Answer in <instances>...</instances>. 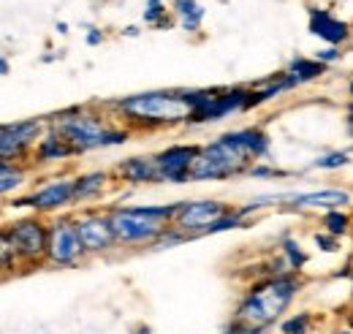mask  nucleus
<instances>
[{
	"label": "nucleus",
	"instance_id": "obj_1",
	"mask_svg": "<svg viewBox=\"0 0 353 334\" xmlns=\"http://www.w3.org/2000/svg\"><path fill=\"white\" fill-rule=\"evenodd\" d=\"M269 150V139L261 130H236L225 133L215 144L204 147L190 168L193 179H225L231 174H239L250 164V158H261Z\"/></svg>",
	"mask_w": 353,
	"mask_h": 334
},
{
	"label": "nucleus",
	"instance_id": "obj_2",
	"mask_svg": "<svg viewBox=\"0 0 353 334\" xmlns=\"http://www.w3.org/2000/svg\"><path fill=\"white\" fill-rule=\"evenodd\" d=\"M294 293H296V283H294L291 277L269 280L266 286L256 288V291L242 302L239 318H242L245 324L256 326V329H259V326H266V324H272V321L291 304Z\"/></svg>",
	"mask_w": 353,
	"mask_h": 334
},
{
	"label": "nucleus",
	"instance_id": "obj_3",
	"mask_svg": "<svg viewBox=\"0 0 353 334\" xmlns=\"http://www.w3.org/2000/svg\"><path fill=\"white\" fill-rule=\"evenodd\" d=\"M125 115L147 123H172L179 117H190V109L182 92H141L117 104Z\"/></svg>",
	"mask_w": 353,
	"mask_h": 334
},
{
	"label": "nucleus",
	"instance_id": "obj_4",
	"mask_svg": "<svg viewBox=\"0 0 353 334\" xmlns=\"http://www.w3.org/2000/svg\"><path fill=\"white\" fill-rule=\"evenodd\" d=\"M60 136L74 147V150H95V147H109V144H123L125 133L120 130H106L95 117H63L60 120Z\"/></svg>",
	"mask_w": 353,
	"mask_h": 334
},
{
	"label": "nucleus",
	"instance_id": "obj_5",
	"mask_svg": "<svg viewBox=\"0 0 353 334\" xmlns=\"http://www.w3.org/2000/svg\"><path fill=\"white\" fill-rule=\"evenodd\" d=\"M112 228H114V237L120 242H128V245H139V242H152L163 234V220L161 217H152L147 212H141L139 207L133 209H114L112 212Z\"/></svg>",
	"mask_w": 353,
	"mask_h": 334
},
{
	"label": "nucleus",
	"instance_id": "obj_6",
	"mask_svg": "<svg viewBox=\"0 0 353 334\" xmlns=\"http://www.w3.org/2000/svg\"><path fill=\"white\" fill-rule=\"evenodd\" d=\"M85 250L82 237H79V226L71 220H60L49 228V258L54 264H71L79 253Z\"/></svg>",
	"mask_w": 353,
	"mask_h": 334
},
{
	"label": "nucleus",
	"instance_id": "obj_7",
	"mask_svg": "<svg viewBox=\"0 0 353 334\" xmlns=\"http://www.w3.org/2000/svg\"><path fill=\"white\" fill-rule=\"evenodd\" d=\"M6 237L14 245V250L19 255H25V258H39L41 253L49 250V234L44 231V226L36 223V220H22V223L11 226L6 231Z\"/></svg>",
	"mask_w": 353,
	"mask_h": 334
},
{
	"label": "nucleus",
	"instance_id": "obj_8",
	"mask_svg": "<svg viewBox=\"0 0 353 334\" xmlns=\"http://www.w3.org/2000/svg\"><path fill=\"white\" fill-rule=\"evenodd\" d=\"M199 150L196 147H185V144H176L169 147L166 153H161L155 161L161 168V179H169V182H185L190 177V168L196 161Z\"/></svg>",
	"mask_w": 353,
	"mask_h": 334
},
{
	"label": "nucleus",
	"instance_id": "obj_9",
	"mask_svg": "<svg viewBox=\"0 0 353 334\" xmlns=\"http://www.w3.org/2000/svg\"><path fill=\"white\" fill-rule=\"evenodd\" d=\"M223 217V207L218 202H190L182 204L176 223L182 231H210L212 223H218Z\"/></svg>",
	"mask_w": 353,
	"mask_h": 334
},
{
	"label": "nucleus",
	"instance_id": "obj_10",
	"mask_svg": "<svg viewBox=\"0 0 353 334\" xmlns=\"http://www.w3.org/2000/svg\"><path fill=\"white\" fill-rule=\"evenodd\" d=\"M245 101H248V92H245V90H228V92H223V95L212 92L210 104L201 106L199 112H193L190 120H196V123L221 120V117H225V115L234 112V109H245Z\"/></svg>",
	"mask_w": 353,
	"mask_h": 334
},
{
	"label": "nucleus",
	"instance_id": "obj_11",
	"mask_svg": "<svg viewBox=\"0 0 353 334\" xmlns=\"http://www.w3.org/2000/svg\"><path fill=\"white\" fill-rule=\"evenodd\" d=\"M39 128H41L39 120H25V123H14V126L11 123L3 126V136H0V155H3V161H8L11 155H19L22 147H28L36 139Z\"/></svg>",
	"mask_w": 353,
	"mask_h": 334
},
{
	"label": "nucleus",
	"instance_id": "obj_12",
	"mask_svg": "<svg viewBox=\"0 0 353 334\" xmlns=\"http://www.w3.org/2000/svg\"><path fill=\"white\" fill-rule=\"evenodd\" d=\"M79 226V237H82V245L85 250H106L114 245V228H112V220L109 217H85L77 223Z\"/></svg>",
	"mask_w": 353,
	"mask_h": 334
},
{
	"label": "nucleus",
	"instance_id": "obj_13",
	"mask_svg": "<svg viewBox=\"0 0 353 334\" xmlns=\"http://www.w3.org/2000/svg\"><path fill=\"white\" fill-rule=\"evenodd\" d=\"M277 202H291L294 207H323V209H340L351 202L345 190H318V193H288L277 196Z\"/></svg>",
	"mask_w": 353,
	"mask_h": 334
},
{
	"label": "nucleus",
	"instance_id": "obj_14",
	"mask_svg": "<svg viewBox=\"0 0 353 334\" xmlns=\"http://www.w3.org/2000/svg\"><path fill=\"white\" fill-rule=\"evenodd\" d=\"M310 33L312 36H321L323 41L329 43H340L348 39V25L340 22V19H334L323 8H312L310 11Z\"/></svg>",
	"mask_w": 353,
	"mask_h": 334
},
{
	"label": "nucleus",
	"instance_id": "obj_15",
	"mask_svg": "<svg viewBox=\"0 0 353 334\" xmlns=\"http://www.w3.org/2000/svg\"><path fill=\"white\" fill-rule=\"evenodd\" d=\"M71 199H74V182L60 179V182L46 185L44 190L33 193L30 199L17 202V204H30V207H39V209H52V207H63V204H68Z\"/></svg>",
	"mask_w": 353,
	"mask_h": 334
},
{
	"label": "nucleus",
	"instance_id": "obj_16",
	"mask_svg": "<svg viewBox=\"0 0 353 334\" xmlns=\"http://www.w3.org/2000/svg\"><path fill=\"white\" fill-rule=\"evenodd\" d=\"M120 174L131 182H155L161 179V168L155 158H131L125 164H120Z\"/></svg>",
	"mask_w": 353,
	"mask_h": 334
},
{
	"label": "nucleus",
	"instance_id": "obj_17",
	"mask_svg": "<svg viewBox=\"0 0 353 334\" xmlns=\"http://www.w3.org/2000/svg\"><path fill=\"white\" fill-rule=\"evenodd\" d=\"M174 11L182 17V30H199L204 19V8L196 0H174Z\"/></svg>",
	"mask_w": 353,
	"mask_h": 334
},
{
	"label": "nucleus",
	"instance_id": "obj_18",
	"mask_svg": "<svg viewBox=\"0 0 353 334\" xmlns=\"http://www.w3.org/2000/svg\"><path fill=\"white\" fill-rule=\"evenodd\" d=\"M291 77H296V82H310V79H315V77H321L323 74V63L321 60H305V57H296L294 63H291V71H288Z\"/></svg>",
	"mask_w": 353,
	"mask_h": 334
},
{
	"label": "nucleus",
	"instance_id": "obj_19",
	"mask_svg": "<svg viewBox=\"0 0 353 334\" xmlns=\"http://www.w3.org/2000/svg\"><path fill=\"white\" fill-rule=\"evenodd\" d=\"M71 153H74V147L63 136H49V139H44V144L39 150V158L41 161H52V158H65Z\"/></svg>",
	"mask_w": 353,
	"mask_h": 334
},
{
	"label": "nucleus",
	"instance_id": "obj_20",
	"mask_svg": "<svg viewBox=\"0 0 353 334\" xmlns=\"http://www.w3.org/2000/svg\"><path fill=\"white\" fill-rule=\"evenodd\" d=\"M103 182H106V174H101V171L77 179V182H74V199H88L92 193H98V190L103 188Z\"/></svg>",
	"mask_w": 353,
	"mask_h": 334
},
{
	"label": "nucleus",
	"instance_id": "obj_21",
	"mask_svg": "<svg viewBox=\"0 0 353 334\" xmlns=\"http://www.w3.org/2000/svg\"><path fill=\"white\" fill-rule=\"evenodd\" d=\"M0 179H3V182H0V190H3V193H11L14 188L22 185V171H19V168H11L3 161V166H0Z\"/></svg>",
	"mask_w": 353,
	"mask_h": 334
},
{
	"label": "nucleus",
	"instance_id": "obj_22",
	"mask_svg": "<svg viewBox=\"0 0 353 334\" xmlns=\"http://www.w3.org/2000/svg\"><path fill=\"white\" fill-rule=\"evenodd\" d=\"M163 14H166L163 3H161V0H150V3H147V14H144V22H147V25H163V19H161Z\"/></svg>",
	"mask_w": 353,
	"mask_h": 334
},
{
	"label": "nucleus",
	"instance_id": "obj_23",
	"mask_svg": "<svg viewBox=\"0 0 353 334\" xmlns=\"http://www.w3.org/2000/svg\"><path fill=\"white\" fill-rule=\"evenodd\" d=\"M345 226H348V217L340 215L337 209H329V215H326V228H329L332 234H343Z\"/></svg>",
	"mask_w": 353,
	"mask_h": 334
},
{
	"label": "nucleus",
	"instance_id": "obj_24",
	"mask_svg": "<svg viewBox=\"0 0 353 334\" xmlns=\"http://www.w3.org/2000/svg\"><path fill=\"white\" fill-rule=\"evenodd\" d=\"M348 164V155L345 153H332V155H326V158H318L312 166L315 168H340Z\"/></svg>",
	"mask_w": 353,
	"mask_h": 334
},
{
	"label": "nucleus",
	"instance_id": "obj_25",
	"mask_svg": "<svg viewBox=\"0 0 353 334\" xmlns=\"http://www.w3.org/2000/svg\"><path fill=\"white\" fill-rule=\"evenodd\" d=\"M305 329H307V315H299V318H291L283 324L285 334H305Z\"/></svg>",
	"mask_w": 353,
	"mask_h": 334
},
{
	"label": "nucleus",
	"instance_id": "obj_26",
	"mask_svg": "<svg viewBox=\"0 0 353 334\" xmlns=\"http://www.w3.org/2000/svg\"><path fill=\"white\" fill-rule=\"evenodd\" d=\"M296 248H299V245H294V242H285V250H288V255H291V261H294L296 266H302V264H305V255L296 250Z\"/></svg>",
	"mask_w": 353,
	"mask_h": 334
},
{
	"label": "nucleus",
	"instance_id": "obj_27",
	"mask_svg": "<svg viewBox=\"0 0 353 334\" xmlns=\"http://www.w3.org/2000/svg\"><path fill=\"white\" fill-rule=\"evenodd\" d=\"M337 57H340L337 49H321V52H318V60H321V63H332V60H337Z\"/></svg>",
	"mask_w": 353,
	"mask_h": 334
},
{
	"label": "nucleus",
	"instance_id": "obj_28",
	"mask_svg": "<svg viewBox=\"0 0 353 334\" xmlns=\"http://www.w3.org/2000/svg\"><path fill=\"white\" fill-rule=\"evenodd\" d=\"M101 41H103V36H101L98 30H90V33H88V43H101Z\"/></svg>",
	"mask_w": 353,
	"mask_h": 334
},
{
	"label": "nucleus",
	"instance_id": "obj_29",
	"mask_svg": "<svg viewBox=\"0 0 353 334\" xmlns=\"http://www.w3.org/2000/svg\"><path fill=\"white\" fill-rule=\"evenodd\" d=\"M225 334H261L259 329H228Z\"/></svg>",
	"mask_w": 353,
	"mask_h": 334
},
{
	"label": "nucleus",
	"instance_id": "obj_30",
	"mask_svg": "<svg viewBox=\"0 0 353 334\" xmlns=\"http://www.w3.org/2000/svg\"><path fill=\"white\" fill-rule=\"evenodd\" d=\"M348 126H351V133H353V106H351V112H348Z\"/></svg>",
	"mask_w": 353,
	"mask_h": 334
},
{
	"label": "nucleus",
	"instance_id": "obj_31",
	"mask_svg": "<svg viewBox=\"0 0 353 334\" xmlns=\"http://www.w3.org/2000/svg\"><path fill=\"white\" fill-rule=\"evenodd\" d=\"M136 334H150V329H147V326H144V329H139V332Z\"/></svg>",
	"mask_w": 353,
	"mask_h": 334
},
{
	"label": "nucleus",
	"instance_id": "obj_32",
	"mask_svg": "<svg viewBox=\"0 0 353 334\" xmlns=\"http://www.w3.org/2000/svg\"><path fill=\"white\" fill-rule=\"evenodd\" d=\"M351 95H353V84H351Z\"/></svg>",
	"mask_w": 353,
	"mask_h": 334
}]
</instances>
